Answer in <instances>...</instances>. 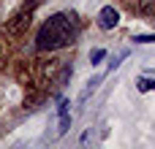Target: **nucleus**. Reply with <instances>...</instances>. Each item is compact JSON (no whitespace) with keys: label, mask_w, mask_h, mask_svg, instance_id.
Listing matches in <instances>:
<instances>
[{"label":"nucleus","mask_w":155,"mask_h":149,"mask_svg":"<svg viewBox=\"0 0 155 149\" xmlns=\"http://www.w3.org/2000/svg\"><path fill=\"white\" fill-rule=\"evenodd\" d=\"M136 90H139V92H153L155 90V71H144V73L136 79Z\"/></svg>","instance_id":"20e7f679"},{"label":"nucleus","mask_w":155,"mask_h":149,"mask_svg":"<svg viewBox=\"0 0 155 149\" xmlns=\"http://www.w3.org/2000/svg\"><path fill=\"white\" fill-rule=\"evenodd\" d=\"M79 35V19L74 11H57L52 14L41 30H38V38H35V49L38 52H57V49H65L76 41Z\"/></svg>","instance_id":"f257e3e1"},{"label":"nucleus","mask_w":155,"mask_h":149,"mask_svg":"<svg viewBox=\"0 0 155 149\" xmlns=\"http://www.w3.org/2000/svg\"><path fill=\"white\" fill-rule=\"evenodd\" d=\"M101 79H104V76H93V79L87 81V87H84V90H82V95H79V100H82V103H84V100H87V98H90V95H93V92L98 90Z\"/></svg>","instance_id":"39448f33"},{"label":"nucleus","mask_w":155,"mask_h":149,"mask_svg":"<svg viewBox=\"0 0 155 149\" xmlns=\"http://www.w3.org/2000/svg\"><path fill=\"white\" fill-rule=\"evenodd\" d=\"M136 43H155V35H136Z\"/></svg>","instance_id":"6e6552de"},{"label":"nucleus","mask_w":155,"mask_h":149,"mask_svg":"<svg viewBox=\"0 0 155 149\" xmlns=\"http://www.w3.org/2000/svg\"><path fill=\"white\" fill-rule=\"evenodd\" d=\"M90 141H93V128H90V130H84V136H82V147H87Z\"/></svg>","instance_id":"1a4fd4ad"},{"label":"nucleus","mask_w":155,"mask_h":149,"mask_svg":"<svg viewBox=\"0 0 155 149\" xmlns=\"http://www.w3.org/2000/svg\"><path fill=\"white\" fill-rule=\"evenodd\" d=\"M95 19H98V27H101V30H114V27L120 24V11H117L114 5H104Z\"/></svg>","instance_id":"f03ea898"},{"label":"nucleus","mask_w":155,"mask_h":149,"mask_svg":"<svg viewBox=\"0 0 155 149\" xmlns=\"http://www.w3.org/2000/svg\"><path fill=\"white\" fill-rule=\"evenodd\" d=\"M104 57H106V52H104V49H93V52H90V62H93V65H98Z\"/></svg>","instance_id":"0eeeda50"},{"label":"nucleus","mask_w":155,"mask_h":149,"mask_svg":"<svg viewBox=\"0 0 155 149\" xmlns=\"http://www.w3.org/2000/svg\"><path fill=\"white\" fill-rule=\"evenodd\" d=\"M125 57H128V49H120V52H117V54H114V57L109 60V71H114V68H117V65H120V62H123Z\"/></svg>","instance_id":"423d86ee"},{"label":"nucleus","mask_w":155,"mask_h":149,"mask_svg":"<svg viewBox=\"0 0 155 149\" xmlns=\"http://www.w3.org/2000/svg\"><path fill=\"white\" fill-rule=\"evenodd\" d=\"M57 117H60V128H57V133L65 136L68 128H71V103H68V100H60V103H57Z\"/></svg>","instance_id":"7ed1b4c3"}]
</instances>
